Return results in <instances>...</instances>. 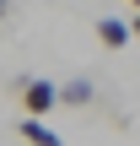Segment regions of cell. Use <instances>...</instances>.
<instances>
[{
  "mask_svg": "<svg viewBox=\"0 0 140 146\" xmlns=\"http://www.w3.org/2000/svg\"><path fill=\"white\" fill-rule=\"evenodd\" d=\"M22 108H27L32 119H43L49 108H59V87H54V81H38V76L22 81Z\"/></svg>",
  "mask_w": 140,
  "mask_h": 146,
  "instance_id": "6da1fadb",
  "label": "cell"
},
{
  "mask_svg": "<svg viewBox=\"0 0 140 146\" xmlns=\"http://www.w3.org/2000/svg\"><path fill=\"white\" fill-rule=\"evenodd\" d=\"M129 38H135L129 22H119V16H103V22H97V43H103V49H124Z\"/></svg>",
  "mask_w": 140,
  "mask_h": 146,
  "instance_id": "7a4b0ae2",
  "label": "cell"
},
{
  "mask_svg": "<svg viewBox=\"0 0 140 146\" xmlns=\"http://www.w3.org/2000/svg\"><path fill=\"white\" fill-rule=\"evenodd\" d=\"M22 141H27V146H65V141H59V135H54V130H43V125H38L32 114L22 119Z\"/></svg>",
  "mask_w": 140,
  "mask_h": 146,
  "instance_id": "3957f363",
  "label": "cell"
},
{
  "mask_svg": "<svg viewBox=\"0 0 140 146\" xmlns=\"http://www.w3.org/2000/svg\"><path fill=\"white\" fill-rule=\"evenodd\" d=\"M59 103H76V108L92 103V81H65V87H59Z\"/></svg>",
  "mask_w": 140,
  "mask_h": 146,
  "instance_id": "277c9868",
  "label": "cell"
},
{
  "mask_svg": "<svg viewBox=\"0 0 140 146\" xmlns=\"http://www.w3.org/2000/svg\"><path fill=\"white\" fill-rule=\"evenodd\" d=\"M129 33H135V38H140V16H135V22H129Z\"/></svg>",
  "mask_w": 140,
  "mask_h": 146,
  "instance_id": "5b68a950",
  "label": "cell"
},
{
  "mask_svg": "<svg viewBox=\"0 0 140 146\" xmlns=\"http://www.w3.org/2000/svg\"><path fill=\"white\" fill-rule=\"evenodd\" d=\"M5 5H11V0H0V16H5Z\"/></svg>",
  "mask_w": 140,
  "mask_h": 146,
  "instance_id": "8992f818",
  "label": "cell"
},
{
  "mask_svg": "<svg viewBox=\"0 0 140 146\" xmlns=\"http://www.w3.org/2000/svg\"><path fill=\"white\" fill-rule=\"evenodd\" d=\"M129 5H140V0H129Z\"/></svg>",
  "mask_w": 140,
  "mask_h": 146,
  "instance_id": "52a82bcc",
  "label": "cell"
}]
</instances>
